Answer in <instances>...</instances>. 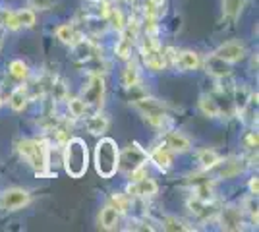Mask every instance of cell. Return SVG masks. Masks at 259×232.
<instances>
[{"label":"cell","instance_id":"1","mask_svg":"<svg viewBox=\"0 0 259 232\" xmlns=\"http://www.w3.org/2000/svg\"><path fill=\"white\" fill-rule=\"evenodd\" d=\"M18 153L37 172V176H45L49 172L51 144L47 140H22L18 142Z\"/></svg>","mask_w":259,"mask_h":232},{"label":"cell","instance_id":"2","mask_svg":"<svg viewBox=\"0 0 259 232\" xmlns=\"http://www.w3.org/2000/svg\"><path fill=\"white\" fill-rule=\"evenodd\" d=\"M64 168L72 178H81L89 166V151L81 137H70L64 144Z\"/></svg>","mask_w":259,"mask_h":232},{"label":"cell","instance_id":"3","mask_svg":"<svg viewBox=\"0 0 259 232\" xmlns=\"http://www.w3.org/2000/svg\"><path fill=\"white\" fill-rule=\"evenodd\" d=\"M120 149L114 140L103 137L95 147V170L101 178H112L118 170Z\"/></svg>","mask_w":259,"mask_h":232},{"label":"cell","instance_id":"4","mask_svg":"<svg viewBox=\"0 0 259 232\" xmlns=\"http://www.w3.org/2000/svg\"><path fill=\"white\" fill-rule=\"evenodd\" d=\"M136 103V109L145 116V120L147 124H151L153 128H164L170 118H168V114L164 111V107H162L161 103L157 99H153V97H140V99L134 101Z\"/></svg>","mask_w":259,"mask_h":232},{"label":"cell","instance_id":"5","mask_svg":"<svg viewBox=\"0 0 259 232\" xmlns=\"http://www.w3.org/2000/svg\"><path fill=\"white\" fill-rule=\"evenodd\" d=\"M141 58L145 62V66L153 70V72H161L166 68L164 64V56H162V47L157 39V35H145L143 43L140 47Z\"/></svg>","mask_w":259,"mask_h":232},{"label":"cell","instance_id":"6","mask_svg":"<svg viewBox=\"0 0 259 232\" xmlns=\"http://www.w3.org/2000/svg\"><path fill=\"white\" fill-rule=\"evenodd\" d=\"M81 99L87 109L99 111L105 103V79L101 74H91L87 83L81 89Z\"/></svg>","mask_w":259,"mask_h":232},{"label":"cell","instance_id":"7","mask_svg":"<svg viewBox=\"0 0 259 232\" xmlns=\"http://www.w3.org/2000/svg\"><path fill=\"white\" fill-rule=\"evenodd\" d=\"M138 33H140V22L136 20V18H130L126 25H124V29L120 31V39L116 47H114V53L118 58L122 60H130V56H132V47L136 43V39H138Z\"/></svg>","mask_w":259,"mask_h":232},{"label":"cell","instance_id":"8","mask_svg":"<svg viewBox=\"0 0 259 232\" xmlns=\"http://www.w3.org/2000/svg\"><path fill=\"white\" fill-rule=\"evenodd\" d=\"M147 159H149V153L141 147L140 144H132L130 147H126L118 157V168L122 170H126V172H132V170H136V168H140L147 163Z\"/></svg>","mask_w":259,"mask_h":232},{"label":"cell","instance_id":"9","mask_svg":"<svg viewBox=\"0 0 259 232\" xmlns=\"http://www.w3.org/2000/svg\"><path fill=\"white\" fill-rule=\"evenodd\" d=\"M29 201V194L22 188H10L6 190L0 198V207L6 211H16L22 209L23 205H27Z\"/></svg>","mask_w":259,"mask_h":232},{"label":"cell","instance_id":"10","mask_svg":"<svg viewBox=\"0 0 259 232\" xmlns=\"http://www.w3.org/2000/svg\"><path fill=\"white\" fill-rule=\"evenodd\" d=\"M157 190H159V186L155 180L143 176L140 180H132L126 188V194L134 196V198H153L157 194Z\"/></svg>","mask_w":259,"mask_h":232},{"label":"cell","instance_id":"11","mask_svg":"<svg viewBox=\"0 0 259 232\" xmlns=\"http://www.w3.org/2000/svg\"><path fill=\"white\" fill-rule=\"evenodd\" d=\"M188 207L190 211L194 213L195 217H199V219H211V217H215L217 215V201L215 198H209V199H203V198H192L188 201Z\"/></svg>","mask_w":259,"mask_h":232},{"label":"cell","instance_id":"12","mask_svg":"<svg viewBox=\"0 0 259 232\" xmlns=\"http://www.w3.org/2000/svg\"><path fill=\"white\" fill-rule=\"evenodd\" d=\"M213 55L221 60H225L227 64H234V62H240L246 56V49H244V44L236 43V41H228V43L221 44Z\"/></svg>","mask_w":259,"mask_h":232},{"label":"cell","instance_id":"13","mask_svg":"<svg viewBox=\"0 0 259 232\" xmlns=\"http://www.w3.org/2000/svg\"><path fill=\"white\" fill-rule=\"evenodd\" d=\"M242 224H244V219H242V211L238 207L228 205V207L221 209V228H225V230H242Z\"/></svg>","mask_w":259,"mask_h":232},{"label":"cell","instance_id":"14","mask_svg":"<svg viewBox=\"0 0 259 232\" xmlns=\"http://www.w3.org/2000/svg\"><path fill=\"white\" fill-rule=\"evenodd\" d=\"M162 145L164 147H168L172 153H184V151H188L192 144H190V140L180 132H168L162 135Z\"/></svg>","mask_w":259,"mask_h":232},{"label":"cell","instance_id":"15","mask_svg":"<svg viewBox=\"0 0 259 232\" xmlns=\"http://www.w3.org/2000/svg\"><path fill=\"white\" fill-rule=\"evenodd\" d=\"M149 159L155 163V166H157L159 170L166 172V170L170 168V165H172V151L161 144V145H157L151 153H149Z\"/></svg>","mask_w":259,"mask_h":232},{"label":"cell","instance_id":"16","mask_svg":"<svg viewBox=\"0 0 259 232\" xmlns=\"http://www.w3.org/2000/svg\"><path fill=\"white\" fill-rule=\"evenodd\" d=\"M219 174L225 178H232L240 174L246 165H244V161L242 159H236V157H232V159H227V161H219Z\"/></svg>","mask_w":259,"mask_h":232},{"label":"cell","instance_id":"17","mask_svg":"<svg viewBox=\"0 0 259 232\" xmlns=\"http://www.w3.org/2000/svg\"><path fill=\"white\" fill-rule=\"evenodd\" d=\"M29 91H27V85H20V87H16L14 91L10 93V99H8V103H10L12 111L16 112H22L25 107H27V103H29Z\"/></svg>","mask_w":259,"mask_h":232},{"label":"cell","instance_id":"18","mask_svg":"<svg viewBox=\"0 0 259 232\" xmlns=\"http://www.w3.org/2000/svg\"><path fill=\"white\" fill-rule=\"evenodd\" d=\"M122 81H124V85H126L128 89L140 85L141 70H140V66H138V62H136V60H130L128 66L124 68V72H122Z\"/></svg>","mask_w":259,"mask_h":232},{"label":"cell","instance_id":"19","mask_svg":"<svg viewBox=\"0 0 259 232\" xmlns=\"http://www.w3.org/2000/svg\"><path fill=\"white\" fill-rule=\"evenodd\" d=\"M176 66L190 72V70H197L201 66V60H199V55L194 53V51H184V53H178V60H176Z\"/></svg>","mask_w":259,"mask_h":232},{"label":"cell","instance_id":"20","mask_svg":"<svg viewBox=\"0 0 259 232\" xmlns=\"http://www.w3.org/2000/svg\"><path fill=\"white\" fill-rule=\"evenodd\" d=\"M118 219H120V213L114 209L112 205L103 207L101 215H99V222H101V226H103L105 230H114L116 224H118Z\"/></svg>","mask_w":259,"mask_h":232},{"label":"cell","instance_id":"21","mask_svg":"<svg viewBox=\"0 0 259 232\" xmlns=\"http://www.w3.org/2000/svg\"><path fill=\"white\" fill-rule=\"evenodd\" d=\"M56 37L62 41L64 44H76L81 37H79V33L76 31V27L72 25V23H62V25H58L56 27Z\"/></svg>","mask_w":259,"mask_h":232},{"label":"cell","instance_id":"22","mask_svg":"<svg viewBox=\"0 0 259 232\" xmlns=\"http://www.w3.org/2000/svg\"><path fill=\"white\" fill-rule=\"evenodd\" d=\"M85 126L87 132L91 133V135H103L108 128V120L107 116H103V114H93V116L87 118Z\"/></svg>","mask_w":259,"mask_h":232},{"label":"cell","instance_id":"23","mask_svg":"<svg viewBox=\"0 0 259 232\" xmlns=\"http://www.w3.org/2000/svg\"><path fill=\"white\" fill-rule=\"evenodd\" d=\"M219 161H221V157L217 151L213 149H201L199 153H197V163L201 165L203 170H209V168H215L219 165Z\"/></svg>","mask_w":259,"mask_h":232},{"label":"cell","instance_id":"24","mask_svg":"<svg viewBox=\"0 0 259 232\" xmlns=\"http://www.w3.org/2000/svg\"><path fill=\"white\" fill-rule=\"evenodd\" d=\"M207 72H211L215 77L230 76V70H228L227 62H225V60H221V58H217L215 55L207 60Z\"/></svg>","mask_w":259,"mask_h":232},{"label":"cell","instance_id":"25","mask_svg":"<svg viewBox=\"0 0 259 232\" xmlns=\"http://www.w3.org/2000/svg\"><path fill=\"white\" fill-rule=\"evenodd\" d=\"M199 109L201 112L205 114V116H211V118H215L221 114V107H219V103H217L211 95H201V99H199Z\"/></svg>","mask_w":259,"mask_h":232},{"label":"cell","instance_id":"26","mask_svg":"<svg viewBox=\"0 0 259 232\" xmlns=\"http://www.w3.org/2000/svg\"><path fill=\"white\" fill-rule=\"evenodd\" d=\"M162 228L168 232H190L194 230V226H190L188 222L180 221L178 217H164L162 221Z\"/></svg>","mask_w":259,"mask_h":232},{"label":"cell","instance_id":"27","mask_svg":"<svg viewBox=\"0 0 259 232\" xmlns=\"http://www.w3.org/2000/svg\"><path fill=\"white\" fill-rule=\"evenodd\" d=\"M105 22L110 23V27H114V29L120 33V31L124 29V25H126V18H124V14H122L120 8H112V6H110V10H108L107 20H105Z\"/></svg>","mask_w":259,"mask_h":232},{"label":"cell","instance_id":"28","mask_svg":"<svg viewBox=\"0 0 259 232\" xmlns=\"http://www.w3.org/2000/svg\"><path fill=\"white\" fill-rule=\"evenodd\" d=\"M145 18H161V14L164 12V0H147L145 2Z\"/></svg>","mask_w":259,"mask_h":232},{"label":"cell","instance_id":"29","mask_svg":"<svg viewBox=\"0 0 259 232\" xmlns=\"http://www.w3.org/2000/svg\"><path fill=\"white\" fill-rule=\"evenodd\" d=\"M68 111H70V116L81 118V116L85 114L87 107L81 97H74V99H68Z\"/></svg>","mask_w":259,"mask_h":232},{"label":"cell","instance_id":"30","mask_svg":"<svg viewBox=\"0 0 259 232\" xmlns=\"http://www.w3.org/2000/svg\"><path fill=\"white\" fill-rule=\"evenodd\" d=\"M10 74L16 79H27L29 77V68L23 60H12L10 62Z\"/></svg>","mask_w":259,"mask_h":232},{"label":"cell","instance_id":"31","mask_svg":"<svg viewBox=\"0 0 259 232\" xmlns=\"http://www.w3.org/2000/svg\"><path fill=\"white\" fill-rule=\"evenodd\" d=\"M2 25H4L6 29H10V31H16V29H20V27H22L20 22H18L16 12H10V10L2 12Z\"/></svg>","mask_w":259,"mask_h":232},{"label":"cell","instance_id":"32","mask_svg":"<svg viewBox=\"0 0 259 232\" xmlns=\"http://www.w3.org/2000/svg\"><path fill=\"white\" fill-rule=\"evenodd\" d=\"M110 201H112V207L118 211V213H128V209H130V199H128V196H122V194H114V196L110 198Z\"/></svg>","mask_w":259,"mask_h":232},{"label":"cell","instance_id":"33","mask_svg":"<svg viewBox=\"0 0 259 232\" xmlns=\"http://www.w3.org/2000/svg\"><path fill=\"white\" fill-rule=\"evenodd\" d=\"M223 6H225V16L232 20V18H236L238 14H240L242 0H225V2H223Z\"/></svg>","mask_w":259,"mask_h":232},{"label":"cell","instance_id":"34","mask_svg":"<svg viewBox=\"0 0 259 232\" xmlns=\"http://www.w3.org/2000/svg\"><path fill=\"white\" fill-rule=\"evenodd\" d=\"M16 16H18V22L22 27H33L35 25V12L33 10H20L16 12Z\"/></svg>","mask_w":259,"mask_h":232},{"label":"cell","instance_id":"35","mask_svg":"<svg viewBox=\"0 0 259 232\" xmlns=\"http://www.w3.org/2000/svg\"><path fill=\"white\" fill-rule=\"evenodd\" d=\"M249 194L253 196V198H257V194H259V178L257 176H253L251 180H249Z\"/></svg>","mask_w":259,"mask_h":232},{"label":"cell","instance_id":"36","mask_svg":"<svg viewBox=\"0 0 259 232\" xmlns=\"http://www.w3.org/2000/svg\"><path fill=\"white\" fill-rule=\"evenodd\" d=\"M29 2H31L33 8L45 10V8H49V6H51V2H53V0H29Z\"/></svg>","mask_w":259,"mask_h":232},{"label":"cell","instance_id":"37","mask_svg":"<svg viewBox=\"0 0 259 232\" xmlns=\"http://www.w3.org/2000/svg\"><path fill=\"white\" fill-rule=\"evenodd\" d=\"M246 142H248V147L249 149H257V133H248V137H246Z\"/></svg>","mask_w":259,"mask_h":232},{"label":"cell","instance_id":"38","mask_svg":"<svg viewBox=\"0 0 259 232\" xmlns=\"http://www.w3.org/2000/svg\"><path fill=\"white\" fill-rule=\"evenodd\" d=\"M2 43H4V35H2V31H0V49H2Z\"/></svg>","mask_w":259,"mask_h":232},{"label":"cell","instance_id":"39","mask_svg":"<svg viewBox=\"0 0 259 232\" xmlns=\"http://www.w3.org/2000/svg\"><path fill=\"white\" fill-rule=\"evenodd\" d=\"M2 103H4V101H2V97H0V107H2Z\"/></svg>","mask_w":259,"mask_h":232}]
</instances>
